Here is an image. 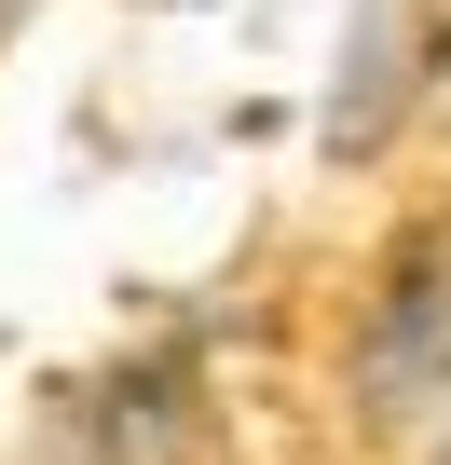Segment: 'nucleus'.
Listing matches in <instances>:
<instances>
[{
    "mask_svg": "<svg viewBox=\"0 0 451 465\" xmlns=\"http://www.w3.org/2000/svg\"><path fill=\"white\" fill-rule=\"evenodd\" d=\"M437 383H451V232H410L383 261L369 342H356V397L369 411H424Z\"/></svg>",
    "mask_w": 451,
    "mask_h": 465,
    "instance_id": "1",
    "label": "nucleus"
}]
</instances>
